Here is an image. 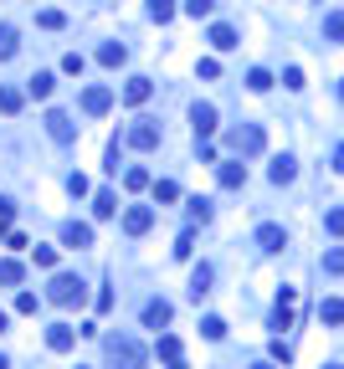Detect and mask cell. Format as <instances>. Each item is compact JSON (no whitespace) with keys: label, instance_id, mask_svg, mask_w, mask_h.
<instances>
[{"label":"cell","instance_id":"24","mask_svg":"<svg viewBox=\"0 0 344 369\" xmlns=\"http://www.w3.org/2000/svg\"><path fill=\"white\" fill-rule=\"evenodd\" d=\"M93 210H98V221H109V215L118 210V195H113V190H98V200H93Z\"/></svg>","mask_w":344,"mask_h":369},{"label":"cell","instance_id":"12","mask_svg":"<svg viewBox=\"0 0 344 369\" xmlns=\"http://www.w3.org/2000/svg\"><path fill=\"white\" fill-rule=\"evenodd\" d=\"M149 93H155V82H149V77H128V82H123V103H128V108L149 103Z\"/></svg>","mask_w":344,"mask_h":369},{"label":"cell","instance_id":"3","mask_svg":"<svg viewBox=\"0 0 344 369\" xmlns=\"http://www.w3.org/2000/svg\"><path fill=\"white\" fill-rule=\"evenodd\" d=\"M262 144H267V134H262L257 123H242V128H231V134H226V149H231L236 159H252V154H262Z\"/></svg>","mask_w":344,"mask_h":369},{"label":"cell","instance_id":"14","mask_svg":"<svg viewBox=\"0 0 344 369\" xmlns=\"http://www.w3.org/2000/svg\"><path fill=\"white\" fill-rule=\"evenodd\" d=\"M47 134H52L57 144H72V118H67V113H57V108H52V113H47Z\"/></svg>","mask_w":344,"mask_h":369},{"label":"cell","instance_id":"42","mask_svg":"<svg viewBox=\"0 0 344 369\" xmlns=\"http://www.w3.org/2000/svg\"><path fill=\"white\" fill-rule=\"evenodd\" d=\"M190 251H196V231H185L180 242H175V256H190Z\"/></svg>","mask_w":344,"mask_h":369},{"label":"cell","instance_id":"11","mask_svg":"<svg viewBox=\"0 0 344 369\" xmlns=\"http://www.w3.org/2000/svg\"><path fill=\"white\" fill-rule=\"evenodd\" d=\"M170 318H175V308H170L165 297H155V302H144V329H165Z\"/></svg>","mask_w":344,"mask_h":369},{"label":"cell","instance_id":"32","mask_svg":"<svg viewBox=\"0 0 344 369\" xmlns=\"http://www.w3.org/2000/svg\"><path fill=\"white\" fill-rule=\"evenodd\" d=\"M247 88H252V93H267V88H272L267 67H252V72H247Z\"/></svg>","mask_w":344,"mask_h":369},{"label":"cell","instance_id":"40","mask_svg":"<svg viewBox=\"0 0 344 369\" xmlns=\"http://www.w3.org/2000/svg\"><path fill=\"white\" fill-rule=\"evenodd\" d=\"M324 226H329V236H344V210H329Z\"/></svg>","mask_w":344,"mask_h":369},{"label":"cell","instance_id":"23","mask_svg":"<svg viewBox=\"0 0 344 369\" xmlns=\"http://www.w3.org/2000/svg\"><path fill=\"white\" fill-rule=\"evenodd\" d=\"M180 200V185L175 180H155V205H175Z\"/></svg>","mask_w":344,"mask_h":369},{"label":"cell","instance_id":"1","mask_svg":"<svg viewBox=\"0 0 344 369\" xmlns=\"http://www.w3.org/2000/svg\"><path fill=\"white\" fill-rule=\"evenodd\" d=\"M103 359H109V369H144V344L134 334H109L103 339Z\"/></svg>","mask_w":344,"mask_h":369},{"label":"cell","instance_id":"9","mask_svg":"<svg viewBox=\"0 0 344 369\" xmlns=\"http://www.w3.org/2000/svg\"><path fill=\"white\" fill-rule=\"evenodd\" d=\"M149 226H155V210H149V205H134V210H123V231H128V236H144Z\"/></svg>","mask_w":344,"mask_h":369},{"label":"cell","instance_id":"34","mask_svg":"<svg viewBox=\"0 0 344 369\" xmlns=\"http://www.w3.org/2000/svg\"><path fill=\"white\" fill-rule=\"evenodd\" d=\"M82 67H88L82 52H67V57H62V72H67V77H82Z\"/></svg>","mask_w":344,"mask_h":369},{"label":"cell","instance_id":"7","mask_svg":"<svg viewBox=\"0 0 344 369\" xmlns=\"http://www.w3.org/2000/svg\"><path fill=\"white\" fill-rule=\"evenodd\" d=\"M62 246H72V251L93 246V226L88 221H67V226H62Z\"/></svg>","mask_w":344,"mask_h":369},{"label":"cell","instance_id":"52","mask_svg":"<svg viewBox=\"0 0 344 369\" xmlns=\"http://www.w3.org/2000/svg\"><path fill=\"white\" fill-rule=\"evenodd\" d=\"M77 369H82V364H77Z\"/></svg>","mask_w":344,"mask_h":369},{"label":"cell","instance_id":"20","mask_svg":"<svg viewBox=\"0 0 344 369\" xmlns=\"http://www.w3.org/2000/svg\"><path fill=\"white\" fill-rule=\"evenodd\" d=\"M318 318H324L329 329H339V323H344V302L339 297H324V302H318Z\"/></svg>","mask_w":344,"mask_h":369},{"label":"cell","instance_id":"37","mask_svg":"<svg viewBox=\"0 0 344 369\" xmlns=\"http://www.w3.org/2000/svg\"><path fill=\"white\" fill-rule=\"evenodd\" d=\"M123 185L128 190H144L149 185V169H123Z\"/></svg>","mask_w":344,"mask_h":369},{"label":"cell","instance_id":"50","mask_svg":"<svg viewBox=\"0 0 344 369\" xmlns=\"http://www.w3.org/2000/svg\"><path fill=\"white\" fill-rule=\"evenodd\" d=\"M170 369H185V364H170Z\"/></svg>","mask_w":344,"mask_h":369},{"label":"cell","instance_id":"16","mask_svg":"<svg viewBox=\"0 0 344 369\" xmlns=\"http://www.w3.org/2000/svg\"><path fill=\"white\" fill-rule=\"evenodd\" d=\"M98 62H103V67H123V62H128V47H123V41H103V47H98Z\"/></svg>","mask_w":344,"mask_h":369},{"label":"cell","instance_id":"2","mask_svg":"<svg viewBox=\"0 0 344 369\" xmlns=\"http://www.w3.org/2000/svg\"><path fill=\"white\" fill-rule=\"evenodd\" d=\"M47 297L57 302V308H82V302H88V282L72 277V272H57L52 288H47Z\"/></svg>","mask_w":344,"mask_h":369},{"label":"cell","instance_id":"49","mask_svg":"<svg viewBox=\"0 0 344 369\" xmlns=\"http://www.w3.org/2000/svg\"><path fill=\"white\" fill-rule=\"evenodd\" d=\"M339 103H344V82H339Z\"/></svg>","mask_w":344,"mask_h":369},{"label":"cell","instance_id":"19","mask_svg":"<svg viewBox=\"0 0 344 369\" xmlns=\"http://www.w3.org/2000/svg\"><path fill=\"white\" fill-rule=\"evenodd\" d=\"M155 354H160L165 364H180V339H175V334H160V344H155Z\"/></svg>","mask_w":344,"mask_h":369},{"label":"cell","instance_id":"27","mask_svg":"<svg viewBox=\"0 0 344 369\" xmlns=\"http://www.w3.org/2000/svg\"><path fill=\"white\" fill-rule=\"evenodd\" d=\"M185 210H190V221H211V200H206V195H196V200H185Z\"/></svg>","mask_w":344,"mask_h":369},{"label":"cell","instance_id":"10","mask_svg":"<svg viewBox=\"0 0 344 369\" xmlns=\"http://www.w3.org/2000/svg\"><path fill=\"white\" fill-rule=\"evenodd\" d=\"M293 302H298V293H293V288H283V293H277V308H272V329H293Z\"/></svg>","mask_w":344,"mask_h":369},{"label":"cell","instance_id":"30","mask_svg":"<svg viewBox=\"0 0 344 369\" xmlns=\"http://www.w3.org/2000/svg\"><path fill=\"white\" fill-rule=\"evenodd\" d=\"M36 26H41V31H62V26H67V16H62V11H41Z\"/></svg>","mask_w":344,"mask_h":369},{"label":"cell","instance_id":"44","mask_svg":"<svg viewBox=\"0 0 344 369\" xmlns=\"http://www.w3.org/2000/svg\"><path fill=\"white\" fill-rule=\"evenodd\" d=\"M67 190L72 195H88V175H67Z\"/></svg>","mask_w":344,"mask_h":369},{"label":"cell","instance_id":"4","mask_svg":"<svg viewBox=\"0 0 344 369\" xmlns=\"http://www.w3.org/2000/svg\"><path fill=\"white\" fill-rule=\"evenodd\" d=\"M109 108H113V93L109 88H98V82H93V88H82V113H88V118H103Z\"/></svg>","mask_w":344,"mask_h":369},{"label":"cell","instance_id":"8","mask_svg":"<svg viewBox=\"0 0 344 369\" xmlns=\"http://www.w3.org/2000/svg\"><path fill=\"white\" fill-rule=\"evenodd\" d=\"M77 334H82V329H72V323H52V329H47V349L67 354L72 344H77Z\"/></svg>","mask_w":344,"mask_h":369},{"label":"cell","instance_id":"21","mask_svg":"<svg viewBox=\"0 0 344 369\" xmlns=\"http://www.w3.org/2000/svg\"><path fill=\"white\" fill-rule=\"evenodd\" d=\"M211 47H216V52H231V47H242V41H236L231 26H211Z\"/></svg>","mask_w":344,"mask_h":369},{"label":"cell","instance_id":"17","mask_svg":"<svg viewBox=\"0 0 344 369\" xmlns=\"http://www.w3.org/2000/svg\"><path fill=\"white\" fill-rule=\"evenodd\" d=\"M293 175H298V164H293L288 154H277L272 169H267V180H272V185H293Z\"/></svg>","mask_w":344,"mask_h":369},{"label":"cell","instance_id":"36","mask_svg":"<svg viewBox=\"0 0 344 369\" xmlns=\"http://www.w3.org/2000/svg\"><path fill=\"white\" fill-rule=\"evenodd\" d=\"M211 11H216V0H185V16H196V21L211 16Z\"/></svg>","mask_w":344,"mask_h":369},{"label":"cell","instance_id":"47","mask_svg":"<svg viewBox=\"0 0 344 369\" xmlns=\"http://www.w3.org/2000/svg\"><path fill=\"white\" fill-rule=\"evenodd\" d=\"M252 369H272V364H267V359H262V364H252Z\"/></svg>","mask_w":344,"mask_h":369},{"label":"cell","instance_id":"13","mask_svg":"<svg viewBox=\"0 0 344 369\" xmlns=\"http://www.w3.org/2000/svg\"><path fill=\"white\" fill-rule=\"evenodd\" d=\"M257 246H262V251H283L288 246V231L283 226H257Z\"/></svg>","mask_w":344,"mask_h":369},{"label":"cell","instance_id":"33","mask_svg":"<svg viewBox=\"0 0 344 369\" xmlns=\"http://www.w3.org/2000/svg\"><path fill=\"white\" fill-rule=\"evenodd\" d=\"M16 57V26H0V62Z\"/></svg>","mask_w":344,"mask_h":369},{"label":"cell","instance_id":"31","mask_svg":"<svg viewBox=\"0 0 344 369\" xmlns=\"http://www.w3.org/2000/svg\"><path fill=\"white\" fill-rule=\"evenodd\" d=\"M324 272H329V277H344V246L324 251Z\"/></svg>","mask_w":344,"mask_h":369},{"label":"cell","instance_id":"43","mask_svg":"<svg viewBox=\"0 0 344 369\" xmlns=\"http://www.w3.org/2000/svg\"><path fill=\"white\" fill-rule=\"evenodd\" d=\"M11 215H16V205H11V200H0V236L11 231Z\"/></svg>","mask_w":344,"mask_h":369},{"label":"cell","instance_id":"5","mask_svg":"<svg viewBox=\"0 0 344 369\" xmlns=\"http://www.w3.org/2000/svg\"><path fill=\"white\" fill-rule=\"evenodd\" d=\"M128 144H134V149H155V144H160V123H155V118H134Z\"/></svg>","mask_w":344,"mask_h":369},{"label":"cell","instance_id":"15","mask_svg":"<svg viewBox=\"0 0 344 369\" xmlns=\"http://www.w3.org/2000/svg\"><path fill=\"white\" fill-rule=\"evenodd\" d=\"M216 180H221L226 190H236V185H247V164H242V159H226V164L216 169Z\"/></svg>","mask_w":344,"mask_h":369},{"label":"cell","instance_id":"39","mask_svg":"<svg viewBox=\"0 0 344 369\" xmlns=\"http://www.w3.org/2000/svg\"><path fill=\"white\" fill-rule=\"evenodd\" d=\"M196 72L211 82V77H221V62H216V57H201V67H196Z\"/></svg>","mask_w":344,"mask_h":369},{"label":"cell","instance_id":"46","mask_svg":"<svg viewBox=\"0 0 344 369\" xmlns=\"http://www.w3.org/2000/svg\"><path fill=\"white\" fill-rule=\"evenodd\" d=\"M0 369H11V359H6V354H0Z\"/></svg>","mask_w":344,"mask_h":369},{"label":"cell","instance_id":"22","mask_svg":"<svg viewBox=\"0 0 344 369\" xmlns=\"http://www.w3.org/2000/svg\"><path fill=\"white\" fill-rule=\"evenodd\" d=\"M52 88H57V77H52V72H36V77L26 82V93H31V98H52Z\"/></svg>","mask_w":344,"mask_h":369},{"label":"cell","instance_id":"29","mask_svg":"<svg viewBox=\"0 0 344 369\" xmlns=\"http://www.w3.org/2000/svg\"><path fill=\"white\" fill-rule=\"evenodd\" d=\"M170 16H175V0H149V21H160V26H165Z\"/></svg>","mask_w":344,"mask_h":369},{"label":"cell","instance_id":"26","mask_svg":"<svg viewBox=\"0 0 344 369\" xmlns=\"http://www.w3.org/2000/svg\"><path fill=\"white\" fill-rule=\"evenodd\" d=\"M324 36L329 41H344V11H329L324 16Z\"/></svg>","mask_w":344,"mask_h":369},{"label":"cell","instance_id":"45","mask_svg":"<svg viewBox=\"0 0 344 369\" xmlns=\"http://www.w3.org/2000/svg\"><path fill=\"white\" fill-rule=\"evenodd\" d=\"M334 169H344V144H339V149H334Z\"/></svg>","mask_w":344,"mask_h":369},{"label":"cell","instance_id":"41","mask_svg":"<svg viewBox=\"0 0 344 369\" xmlns=\"http://www.w3.org/2000/svg\"><path fill=\"white\" fill-rule=\"evenodd\" d=\"M16 313H36V293H16Z\"/></svg>","mask_w":344,"mask_h":369},{"label":"cell","instance_id":"35","mask_svg":"<svg viewBox=\"0 0 344 369\" xmlns=\"http://www.w3.org/2000/svg\"><path fill=\"white\" fill-rule=\"evenodd\" d=\"M31 262L36 267H57V246H31Z\"/></svg>","mask_w":344,"mask_h":369},{"label":"cell","instance_id":"48","mask_svg":"<svg viewBox=\"0 0 344 369\" xmlns=\"http://www.w3.org/2000/svg\"><path fill=\"white\" fill-rule=\"evenodd\" d=\"M6 323H11V318H6V313H0V329H6Z\"/></svg>","mask_w":344,"mask_h":369},{"label":"cell","instance_id":"25","mask_svg":"<svg viewBox=\"0 0 344 369\" xmlns=\"http://www.w3.org/2000/svg\"><path fill=\"white\" fill-rule=\"evenodd\" d=\"M21 277H26V267H21V262H11V256H6V262H0V288H16Z\"/></svg>","mask_w":344,"mask_h":369},{"label":"cell","instance_id":"28","mask_svg":"<svg viewBox=\"0 0 344 369\" xmlns=\"http://www.w3.org/2000/svg\"><path fill=\"white\" fill-rule=\"evenodd\" d=\"M21 103H26L21 88H0V113H21Z\"/></svg>","mask_w":344,"mask_h":369},{"label":"cell","instance_id":"38","mask_svg":"<svg viewBox=\"0 0 344 369\" xmlns=\"http://www.w3.org/2000/svg\"><path fill=\"white\" fill-rule=\"evenodd\" d=\"M201 334H206V339H226V323H221V318H206Z\"/></svg>","mask_w":344,"mask_h":369},{"label":"cell","instance_id":"18","mask_svg":"<svg viewBox=\"0 0 344 369\" xmlns=\"http://www.w3.org/2000/svg\"><path fill=\"white\" fill-rule=\"evenodd\" d=\"M211 277H216V272H211V267H206V262H201V267H196V272H190V297H196V302H201V297H206V293H211Z\"/></svg>","mask_w":344,"mask_h":369},{"label":"cell","instance_id":"6","mask_svg":"<svg viewBox=\"0 0 344 369\" xmlns=\"http://www.w3.org/2000/svg\"><path fill=\"white\" fill-rule=\"evenodd\" d=\"M190 123H196V144L211 139V134H216V108H211V103H196V108H190Z\"/></svg>","mask_w":344,"mask_h":369},{"label":"cell","instance_id":"51","mask_svg":"<svg viewBox=\"0 0 344 369\" xmlns=\"http://www.w3.org/2000/svg\"><path fill=\"white\" fill-rule=\"evenodd\" d=\"M329 369H344V364H329Z\"/></svg>","mask_w":344,"mask_h":369}]
</instances>
